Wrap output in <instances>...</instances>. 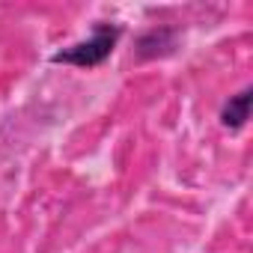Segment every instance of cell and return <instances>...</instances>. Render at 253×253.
<instances>
[{"mask_svg": "<svg viewBox=\"0 0 253 253\" xmlns=\"http://www.w3.org/2000/svg\"><path fill=\"white\" fill-rule=\"evenodd\" d=\"M119 36H122V27H116V24H95L89 39L57 51L51 57V63H66V66H78V69H95L113 54Z\"/></svg>", "mask_w": 253, "mask_h": 253, "instance_id": "1", "label": "cell"}, {"mask_svg": "<svg viewBox=\"0 0 253 253\" xmlns=\"http://www.w3.org/2000/svg\"><path fill=\"white\" fill-rule=\"evenodd\" d=\"M250 101H253V92H250V89H241V92L229 95V101H226V104H223V110H220V122H223V128H229V131L244 128L247 119H250Z\"/></svg>", "mask_w": 253, "mask_h": 253, "instance_id": "2", "label": "cell"}]
</instances>
